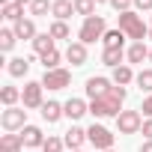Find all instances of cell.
Wrapping results in <instances>:
<instances>
[{
  "instance_id": "cell-1",
  "label": "cell",
  "mask_w": 152,
  "mask_h": 152,
  "mask_svg": "<svg viewBox=\"0 0 152 152\" xmlns=\"http://www.w3.org/2000/svg\"><path fill=\"white\" fill-rule=\"evenodd\" d=\"M122 102H125V87H110L107 90V96H102V99H93L90 102V113L93 116H119L122 113Z\"/></svg>"
},
{
  "instance_id": "cell-2",
  "label": "cell",
  "mask_w": 152,
  "mask_h": 152,
  "mask_svg": "<svg viewBox=\"0 0 152 152\" xmlns=\"http://www.w3.org/2000/svg\"><path fill=\"white\" fill-rule=\"evenodd\" d=\"M119 30H122L128 39H134V42H143V39L149 36V27L143 24V18H140L137 12H122V15H119Z\"/></svg>"
},
{
  "instance_id": "cell-3",
  "label": "cell",
  "mask_w": 152,
  "mask_h": 152,
  "mask_svg": "<svg viewBox=\"0 0 152 152\" xmlns=\"http://www.w3.org/2000/svg\"><path fill=\"white\" fill-rule=\"evenodd\" d=\"M104 18L102 15H93V18H84V24H81V33H78V39L84 42V45H93L96 39H104Z\"/></svg>"
},
{
  "instance_id": "cell-4",
  "label": "cell",
  "mask_w": 152,
  "mask_h": 152,
  "mask_svg": "<svg viewBox=\"0 0 152 152\" xmlns=\"http://www.w3.org/2000/svg\"><path fill=\"white\" fill-rule=\"evenodd\" d=\"M0 125H3L6 131H21L24 125H27V110L24 107H6L3 113H0Z\"/></svg>"
},
{
  "instance_id": "cell-5",
  "label": "cell",
  "mask_w": 152,
  "mask_h": 152,
  "mask_svg": "<svg viewBox=\"0 0 152 152\" xmlns=\"http://www.w3.org/2000/svg\"><path fill=\"white\" fill-rule=\"evenodd\" d=\"M116 128H119V134H137V131L143 128L140 110H122V113L116 116Z\"/></svg>"
},
{
  "instance_id": "cell-6",
  "label": "cell",
  "mask_w": 152,
  "mask_h": 152,
  "mask_svg": "<svg viewBox=\"0 0 152 152\" xmlns=\"http://www.w3.org/2000/svg\"><path fill=\"white\" fill-rule=\"evenodd\" d=\"M87 140H90L96 149H102V152L113 149V134H110L104 125H96V122H93V125L87 128Z\"/></svg>"
},
{
  "instance_id": "cell-7",
  "label": "cell",
  "mask_w": 152,
  "mask_h": 152,
  "mask_svg": "<svg viewBox=\"0 0 152 152\" xmlns=\"http://www.w3.org/2000/svg\"><path fill=\"white\" fill-rule=\"evenodd\" d=\"M69 84H72L69 69H51V72L42 75V87H48V90H66Z\"/></svg>"
},
{
  "instance_id": "cell-8",
  "label": "cell",
  "mask_w": 152,
  "mask_h": 152,
  "mask_svg": "<svg viewBox=\"0 0 152 152\" xmlns=\"http://www.w3.org/2000/svg\"><path fill=\"white\" fill-rule=\"evenodd\" d=\"M42 81H30V84H24V90H21V102H24V107L27 110H33V107H42L45 102H42Z\"/></svg>"
},
{
  "instance_id": "cell-9",
  "label": "cell",
  "mask_w": 152,
  "mask_h": 152,
  "mask_svg": "<svg viewBox=\"0 0 152 152\" xmlns=\"http://www.w3.org/2000/svg\"><path fill=\"white\" fill-rule=\"evenodd\" d=\"M21 140H24V146L27 149H36V146H45V134H42V128H36V125H24L21 128Z\"/></svg>"
},
{
  "instance_id": "cell-10",
  "label": "cell",
  "mask_w": 152,
  "mask_h": 152,
  "mask_svg": "<svg viewBox=\"0 0 152 152\" xmlns=\"http://www.w3.org/2000/svg\"><path fill=\"white\" fill-rule=\"evenodd\" d=\"M113 84L107 81V78H87V96H90V102L93 99H102V96H107V90H110Z\"/></svg>"
},
{
  "instance_id": "cell-11",
  "label": "cell",
  "mask_w": 152,
  "mask_h": 152,
  "mask_svg": "<svg viewBox=\"0 0 152 152\" xmlns=\"http://www.w3.org/2000/svg\"><path fill=\"white\" fill-rule=\"evenodd\" d=\"M66 60H69L72 66H84V63H87V45H84V42H69Z\"/></svg>"
},
{
  "instance_id": "cell-12",
  "label": "cell",
  "mask_w": 152,
  "mask_h": 152,
  "mask_svg": "<svg viewBox=\"0 0 152 152\" xmlns=\"http://www.w3.org/2000/svg\"><path fill=\"white\" fill-rule=\"evenodd\" d=\"M63 140H66V146H69L72 152H75V149H81V146L87 143V128H81V125H72V128L66 131V137H63Z\"/></svg>"
},
{
  "instance_id": "cell-13",
  "label": "cell",
  "mask_w": 152,
  "mask_h": 152,
  "mask_svg": "<svg viewBox=\"0 0 152 152\" xmlns=\"http://www.w3.org/2000/svg\"><path fill=\"white\" fill-rule=\"evenodd\" d=\"M63 110H66L69 119H81L84 113H90V104H87L84 99H69V102L63 104Z\"/></svg>"
},
{
  "instance_id": "cell-14",
  "label": "cell",
  "mask_w": 152,
  "mask_h": 152,
  "mask_svg": "<svg viewBox=\"0 0 152 152\" xmlns=\"http://www.w3.org/2000/svg\"><path fill=\"white\" fill-rule=\"evenodd\" d=\"M51 15L57 21H66L75 15V0H54V6H51Z\"/></svg>"
},
{
  "instance_id": "cell-15",
  "label": "cell",
  "mask_w": 152,
  "mask_h": 152,
  "mask_svg": "<svg viewBox=\"0 0 152 152\" xmlns=\"http://www.w3.org/2000/svg\"><path fill=\"white\" fill-rule=\"evenodd\" d=\"M30 63H33L30 57H12L9 66H6V72L12 75V78H24V75L30 72Z\"/></svg>"
},
{
  "instance_id": "cell-16",
  "label": "cell",
  "mask_w": 152,
  "mask_h": 152,
  "mask_svg": "<svg viewBox=\"0 0 152 152\" xmlns=\"http://www.w3.org/2000/svg\"><path fill=\"white\" fill-rule=\"evenodd\" d=\"M12 30H15V36H18V39H30V42L39 36V33H36L33 18H21V21H15V27H12Z\"/></svg>"
},
{
  "instance_id": "cell-17",
  "label": "cell",
  "mask_w": 152,
  "mask_h": 152,
  "mask_svg": "<svg viewBox=\"0 0 152 152\" xmlns=\"http://www.w3.org/2000/svg\"><path fill=\"white\" fill-rule=\"evenodd\" d=\"M39 110H42V119H45V122H57L60 116H66V110H63L60 102H45Z\"/></svg>"
},
{
  "instance_id": "cell-18",
  "label": "cell",
  "mask_w": 152,
  "mask_h": 152,
  "mask_svg": "<svg viewBox=\"0 0 152 152\" xmlns=\"http://www.w3.org/2000/svg\"><path fill=\"white\" fill-rule=\"evenodd\" d=\"M33 51H36L39 57L48 54V51H57V48H54V36H51V33H39V36L33 39Z\"/></svg>"
},
{
  "instance_id": "cell-19",
  "label": "cell",
  "mask_w": 152,
  "mask_h": 152,
  "mask_svg": "<svg viewBox=\"0 0 152 152\" xmlns=\"http://www.w3.org/2000/svg\"><path fill=\"white\" fill-rule=\"evenodd\" d=\"M122 57H125V51H122V48H104V51H102V63H104V66H110V69L122 66Z\"/></svg>"
},
{
  "instance_id": "cell-20",
  "label": "cell",
  "mask_w": 152,
  "mask_h": 152,
  "mask_svg": "<svg viewBox=\"0 0 152 152\" xmlns=\"http://www.w3.org/2000/svg\"><path fill=\"white\" fill-rule=\"evenodd\" d=\"M0 146L9 149V152H24V140H21V134H12V131H6L3 137H0Z\"/></svg>"
},
{
  "instance_id": "cell-21",
  "label": "cell",
  "mask_w": 152,
  "mask_h": 152,
  "mask_svg": "<svg viewBox=\"0 0 152 152\" xmlns=\"http://www.w3.org/2000/svg\"><path fill=\"white\" fill-rule=\"evenodd\" d=\"M125 57H128V63H143V60H149V48H146L143 42H134V45L125 51Z\"/></svg>"
},
{
  "instance_id": "cell-22",
  "label": "cell",
  "mask_w": 152,
  "mask_h": 152,
  "mask_svg": "<svg viewBox=\"0 0 152 152\" xmlns=\"http://www.w3.org/2000/svg\"><path fill=\"white\" fill-rule=\"evenodd\" d=\"M134 78H137V75L131 72V66H116V69H113V84H116V87H125V84H131Z\"/></svg>"
},
{
  "instance_id": "cell-23",
  "label": "cell",
  "mask_w": 152,
  "mask_h": 152,
  "mask_svg": "<svg viewBox=\"0 0 152 152\" xmlns=\"http://www.w3.org/2000/svg\"><path fill=\"white\" fill-rule=\"evenodd\" d=\"M18 99H21V90L18 87H3V90H0V102H3L6 107H15Z\"/></svg>"
},
{
  "instance_id": "cell-24",
  "label": "cell",
  "mask_w": 152,
  "mask_h": 152,
  "mask_svg": "<svg viewBox=\"0 0 152 152\" xmlns=\"http://www.w3.org/2000/svg\"><path fill=\"white\" fill-rule=\"evenodd\" d=\"M75 15L93 18L96 15V0H75Z\"/></svg>"
},
{
  "instance_id": "cell-25",
  "label": "cell",
  "mask_w": 152,
  "mask_h": 152,
  "mask_svg": "<svg viewBox=\"0 0 152 152\" xmlns=\"http://www.w3.org/2000/svg\"><path fill=\"white\" fill-rule=\"evenodd\" d=\"M0 12H3L6 21H21V18H24V6H21V3H6Z\"/></svg>"
},
{
  "instance_id": "cell-26",
  "label": "cell",
  "mask_w": 152,
  "mask_h": 152,
  "mask_svg": "<svg viewBox=\"0 0 152 152\" xmlns=\"http://www.w3.org/2000/svg\"><path fill=\"white\" fill-rule=\"evenodd\" d=\"M125 39H128V36H125L122 30H107V33H104V48H122Z\"/></svg>"
},
{
  "instance_id": "cell-27",
  "label": "cell",
  "mask_w": 152,
  "mask_h": 152,
  "mask_svg": "<svg viewBox=\"0 0 152 152\" xmlns=\"http://www.w3.org/2000/svg\"><path fill=\"white\" fill-rule=\"evenodd\" d=\"M15 30L12 27H3V30H0V51H12L15 48Z\"/></svg>"
},
{
  "instance_id": "cell-28",
  "label": "cell",
  "mask_w": 152,
  "mask_h": 152,
  "mask_svg": "<svg viewBox=\"0 0 152 152\" xmlns=\"http://www.w3.org/2000/svg\"><path fill=\"white\" fill-rule=\"evenodd\" d=\"M134 81H137V87H140L143 93H149V96H152V69H140Z\"/></svg>"
},
{
  "instance_id": "cell-29",
  "label": "cell",
  "mask_w": 152,
  "mask_h": 152,
  "mask_svg": "<svg viewBox=\"0 0 152 152\" xmlns=\"http://www.w3.org/2000/svg\"><path fill=\"white\" fill-rule=\"evenodd\" d=\"M51 6H54L51 0H33V3H30V15H33V18H42V15L51 12Z\"/></svg>"
},
{
  "instance_id": "cell-30",
  "label": "cell",
  "mask_w": 152,
  "mask_h": 152,
  "mask_svg": "<svg viewBox=\"0 0 152 152\" xmlns=\"http://www.w3.org/2000/svg\"><path fill=\"white\" fill-rule=\"evenodd\" d=\"M48 33L54 36V42H57V39H69V24H66V21H54V24L48 27Z\"/></svg>"
},
{
  "instance_id": "cell-31",
  "label": "cell",
  "mask_w": 152,
  "mask_h": 152,
  "mask_svg": "<svg viewBox=\"0 0 152 152\" xmlns=\"http://www.w3.org/2000/svg\"><path fill=\"white\" fill-rule=\"evenodd\" d=\"M42 66H45V72L60 69V51H48V54H42Z\"/></svg>"
},
{
  "instance_id": "cell-32",
  "label": "cell",
  "mask_w": 152,
  "mask_h": 152,
  "mask_svg": "<svg viewBox=\"0 0 152 152\" xmlns=\"http://www.w3.org/2000/svg\"><path fill=\"white\" fill-rule=\"evenodd\" d=\"M63 146H66V140H63V137H54V134H48V140H45L42 152H63Z\"/></svg>"
},
{
  "instance_id": "cell-33",
  "label": "cell",
  "mask_w": 152,
  "mask_h": 152,
  "mask_svg": "<svg viewBox=\"0 0 152 152\" xmlns=\"http://www.w3.org/2000/svg\"><path fill=\"white\" fill-rule=\"evenodd\" d=\"M110 6L122 15V12H131V6H134V0H110Z\"/></svg>"
},
{
  "instance_id": "cell-34",
  "label": "cell",
  "mask_w": 152,
  "mask_h": 152,
  "mask_svg": "<svg viewBox=\"0 0 152 152\" xmlns=\"http://www.w3.org/2000/svg\"><path fill=\"white\" fill-rule=\"evenodd\" d=\"M140 110H143V113H146V116L152 119V96H146V99H143V104H140Z\"/></svg>"
},
{
  "instance_id": "cell-35",
  "label": "cell",
  "mask_w": 152,
  "mask_h": 152,
  "mask_svg": "<svg viewBox=\"0 0 152 152\" xmlns=\"http://www.w3.org/2000/svg\"><path fill=\"white\" fill-rule=\"evenodd\" d=\"M140 131H143V134H146V140H152V119H146V122H143V128H140Z\"/></svg>"
},
{
  "instance_id": "cell-36",
  "label": "cell",
  "mask_w": 152,
  "mask_h": 152,
  "mask_svg": "<svg viewBox=\"0 0 152 152\" xmlns=\"http://www.w3.org/2000/svg\"><path fill=\"white\" fill-rule=\"evenodd\" d=\"M134 6L143 12V9H152V0H134Z\"/></svg>"
},
{
  "instance_id": "cell-37",
  "label": "cell",
  "mask_w": 152,
  "mask_h": 152,
  "mask_svg": "<svg viewBox=\"0 0 152 152\" xmlns=\"http://www.w3.org/2000/svg\"><path fill=\"white\" fill-rule=\"evenodd\" d=\"M140 152H152V140H146V143L140 146Z\"/></svg>"
},
{
  "instance_id": "cell-38",
  "label": "cell",
  "mask_w": 152,
  "mask_h": 152,
  "mask_svg": "<svg viewBox=\"0 0 152 152\" xmlns=\"http://www.w3.org/2000/svg\"><path fill=\"white\" fill-rule=\"evenodd\" d=\"M15 3H21V6H24V3H27V6H30V3H33V0H15Z\"/></svg>"
},
{
  "instance_id": "cell-39",
  "label": "cell",
  "mask_w": 152,
  "mask_h": 152,
  "mask_svg": "<svg viewBox=\"0 0 152 152\" xmlns=\"http://www.w3.org/2000/svg\"><path fill=\"white\" fill-rule=\"evenodd\" d=\"M96 3H110V0H96Z\"/></svg>"
},
{
  "instance_id": "cell-40",
  "label": "cell",
  "mask_w": 152,
  "mask_h": 152,
  "mask_svg": "<svg viewBox=\"0 0 152 152\" xmlns=\"http://www.w3.org/2000/svg\"><path fill=\"white\" fill-rule=\"evenodd\" d=\"M149 63H152V48H149Z\"/></svg>"
},
{
  "instance_id": "cell-41",
  "label": "cell",
  "mask_w": 152,
  "mask_h": 152,
  "mask_svg": "<svg viewBox=\"0 0 152 152\" xmlns=\"http://www.w3.org/2000/svg\"><path fill=\"white\" fill-rule=\"evenodd\" d=\"M0 152H9V149H3V146H0Z\"/></svg>"
},
{
  "instance_id": "cell-42",
  "label": "cell",
  "mask_w": 152,
  "mask_h": 152,
  "mask_svg": "<svg viewBox=\"0 0 152 152\" xmlns=\"http://www.w3.org/2000/svg\"><path fill=\"white\" fill-rule=\"evenodd\" d=\"M149 39H152V27H149Z\"/></svg>"
},
{
  "instance_id": "cell-43",
  "label": "cell",
  "mask_w": 152,
  "mask_h": 152,
  "mask_svg": "<svg viewBox=\"0 0 152 152\" xmlns=\"http://www.w3.org/2000/svg\"><path fill=\"white\" fill-rule=\"evenodd\" d=\"M75 152H84V149H75Z\"/></svg>"
},
{
  "instance_id": "cell-44",
  "label": "cell",
  "mask_w": 152,
  "mask_h": 152,
  "mask_svg": "<svg viewBox=\"0 0 152 152\" xmlns=\"http://www.w3.org/2000/svg\"><path fill=\"white\" fill-rule=\"evenodd\" d=\"M107 152H113V149H107Z\"/></svg>"
}]
</instances>
